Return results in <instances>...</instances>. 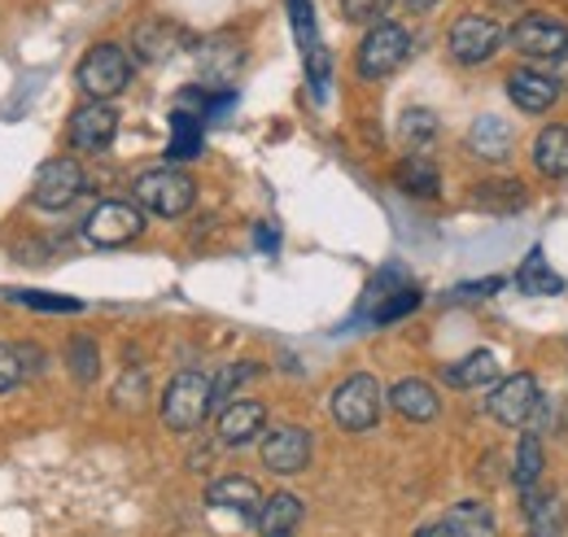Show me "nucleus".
I'll return each mask as SVG.
<instances>
[{
	"label": "nucleus",
	"mask_w": 568,
	"mask_h": 537,
	"mask_svg": "<svg viewBox=\"0 0 568 537\" xmlns=\"http://www.w3.org/2000/svg\"><path fill=\"white\" fill-rule=\"evenodd\" d=\"M211 406H214L211 376H202V372H180V376L166 385V394H162V424L175 428V433H193V428H202V419L211 415Z\"/></svg>",
	"instance_id": "f257e3e1"
},
{
	"label": "nucleus",
	"mask_w": 568,
	"mask_h": 537,
	"mask_svg": "<svg viewBox=\"0 0 568 537\" xmlns=\"http://www.w3.org/2000/svg\"><path fill=\"white\" fill-rule=\"evenodd\" d=\"M412 53V31L403 22H376L355 53V67L363 79H389Z\"/></svg>",
	"instance_id": "f03ea898"
},
{
	"label": "nucleus",
	"mask_w": 568,
	"mask_h": 537,
	"mask_svg": "<svg viewBox=\"0 0 568 537\" xmlns=\"http://www.w3.org/2000/svg\"><path fill=\"white\" fill-rule=\"evenodd\" d=\"M79 88L92 97V101H110V97H119L128 83H132V58H128V49H119V44H97V49H88V58L79 62Z\"/></svg>",
	"instance_id": "7ed1b4c3"
},
{
	"label": "nucleus",
	"mask_w": 568,
	"mask_h": 537,
	"mask_svg": "<svg viewBox=\"0 0 568 537\" xmlns=\"http://www.w3.org/2000/svg\"><path fill=\"white\" fill-rule=\"evenodd\" d=\"M193 197H197V184L184 171H171V166L144 171L141 180H136V205L149 210V214H162V219L189 214Z\"/></svg>",
	"instance_id": "20e7f679"
},
{
	"label": "nucleus",
	"mask_w": 568,
	"mask_h": 537,
	"mask_svg": "<svg viewBox=\"0 0 568 537\" xmlns=\"http://www.w3.org/2000/svg\"><path fill=\"white\" fill-rule=\"evenodd\" d=\"M144 232V214L136 202H101L88 219H83V236L97 245V250H119V245H132Z\"/></svg>",
	"instance_id": "39448f33"
},
{
	"label": "nucleus",
	"mask_w": 568,
	"mask_h": 537,
	"mask_svg": "<svg viewBox=\"0 0 568 537\" xmlns=\"http://www.w3.org/2000/svg\"><path fill=\"white\" fill-rule=\"evenodd\" d=\"M507 44L534 62H560L568 53V22L551 18V13H525L511 31Z\"/></svg>",
	"instance_id": "423d86ee"
},
{
	"label": "nucleus",
	"mask_w": 568,
	"mask_h": 537,
	"mask_svg": "<svg viewBox=\"0 0 568 537\" xmlns=\"http://www.w3.org/2000/svg\"><path fill=\"white\" fill-rule=\"evenodd\" d=\"M333 419H337L346 433H367V428H376V419H381V385H376V376L358 372L351 381H342L337 394H333Z\"/></svg>",
	"instance_id": "0eeeda50"
},
{
	"label": "nucleus",
	"mask_w": 568,
	"mask_h": 537,
	"mask_svg": "<svg viewBox=\"0 0 568 537\" xmlns=\"http://www.w3.org/2000/svg\"><path fill=\"white\" fill-rule=\"evenodd\" d=\"M88 189V171L74 162V158H49L40 171H36V184H31V202L40 210H67L79 202V193Z\"/></svg>",
	"instance_id": "6e6552de"
},
{
	"label": "nucleus",
	"mask_w": 568,
	"mask_h": 537,
	"mask_svg": "<svg viewBox=\"0 0 568 537\" xmlns=\"http://www.w3.org/2000/svg\"><path fill=\"white\" fill-rule=\"evenodd\" d=\"M446 44H450V58H455L459 67H481V62H490L498 49H503V27H498L495 18L464 13V18L450 27Z\"/></svg>",
	"instance_id": "1a4fd4ad"
},
{
	"label": "nucleus",
	"mask_w": 568,
	"mask_h": 537,
	"mask_svg": "<svg viewBox=\"0 0 568 537\" xmlns=\"http://www.w3.org/2000/svg\"><path fill=\"white\" fill-rule=\"evenodd\" d=\"M490 415L503 428H529V419L538 415V381L529 372H516L490 394Z\"/></svg>",
	"instance_id": "9d476101"
},
{
	"label": "nucleus",
	"mask_w": 568,
	"mask_h": 537,
	"mask_svg": "<svg viewBox=\"0 0 568 537\" xmlns=\"http://www.w3.org/2000/svg\"><path fill=\"white\" fill-rule=\"evenodd\" d=\"M311 464V433L297 424H281L263 437V468L276 476H293Z\"/></svg>",
	"instance_id": "9b49d317"
},
{
	"label": "nucleus",
	"mask_w": 568,
	"mask_h": 537,
	"mask_svg": "<svg viewBox=\"0 0 568 537\" xmlns=\"http://www.w3.org/2000/svg\"><path fill=\"white\" fill-rule=\"evenodd\" d=\"M119 132V110L110 101H88L79 105L71 119V144L83 153H101Z\"/></svg>",
	"instance_id": "f8f14e48"
},
{
	"label": "nucleus",
	"mask_w": 568,
	"mask_h": 537,
	"mask_svg": "<svg viewBox=\"0 0 568 537\" xmlns=\"http://www.w3.org/2000/svg\"><path fill=\"white\" fill-rule=\"evenodd\" d=\"M184 44H189L184 31L175 22H166V18H149V22H141L132 31V53H136V62H144V67H166Z\"/></svg>",
	"instance_id": "ddd939ff"
},
{
	"label": "nucleus",
	"mask_w": 568,
	"mask_h": 537,
	"mask_svg": "<svg viewBox=\"0 0 568 537\" xmlns=\"http://www.w3.org/2000/svg\"><path fill=\"white\" fill-rule=\"evenodd\" d=\"M507 97L516 101V110H525V114H547L551 105H556V97H560V83H556V74H547V70H511V79H507Z\"/></svg>",
	"instance_id": "4468645a"
},
{
	"label": "nucleus",
	"mask_w": 568,
	"mask_h": 537,
	"mask_svg": "<svg viewBox=\"0 0 568 537\" xmlns=\"http://www.w3.org/2000/svg\"><path fill=\"white\" fill-rule=\"evenodd\" d=\"M520 507H525V520H529V537H565L568 511L560 503L556 489H520Z\"/></svg>",
	"instance_id": "2eb2a0df"
},
{
	"label": "nucleus",
	"mask_w": 568,
	"mask_h": 537,
	"mask_svg": "<svg viewBox=\"0 0 568 537\" xmlns=\"http://www.w3.org/2000/svg\"><path fill=\"white\" fill-rule=\"evenodd\" d=\"M302 516H306V507L297 494H272V498H263L254 525H258V537H297Z\"/></svg>",
	"instance_id": "dca6fc26"
},
{
	"label": "nucleus",
	"mask_w": 568,
	"mask_h": 537,
	"mask_svg": "<svg viewBox=\"0 0 568 537\" xmlns=\"http://www.w3.org/2000/svg\"><path fill=\"white\" fill-rule=\"evenodd\" d=\"M263 424H267V411L263 403H232L219 411V442L223 446H245V442H254L258 433H263Z\"/></svg>",
	"instance_id": "f3484780"
},
{
	"label": "nucleus",
	"mask_w": 568,
	"mask_h": 537,
	"mask_svg": "<svg viewBox=\"0 0 568 537\" xmlns=\"http://www.w3.org/2000/svg\"><path fill=\"white\" fill-rule=\"evenodd\" d=\"M389 403L394 411L403 415V419H412V424H428V419H437V389L428 385V381H398L394 389H389Z\"/></svg>",
	"instance_id": "a211bd4d"
},
{
	"label": "nucleus",
	"mask_w": 568,
	"mask_h": 537,
	"mask_svg": "<svg viewBox=\"0 0 568 537\" xmlns=\"http://www.w3.org/2000/svg\"><path fill=\"white\" fill-rule=\"evenodd\" d=\"M206 503H211V507H227V511H241V516H258L263 489H258L250 476H223V480L211 485Z\"/></svg>",
	"instance_id": "6ab92c4d"
},
{
	"label": "nucleus",
	"mask_w": 568,
	"mask_h": 537,
	"mask_svg": "<svg viewBox=\"0 0 568 537\" xmlns=\"http://www.w3.org/2000/svg\"><path fill=\"white\" fill-rule=\"evenodd\" d=\"M446 381L455 389H490V385H498V358L490 349H473L455 367H446Z\"/></svg>",
	"instance_id": "aec40b11"
},
{
	"label": "nucleus",
	"mask_w": 568,
	"mask_h": 537,
	"mask_svg": "<svg viewBox=\"0 0 568 537\" xmlns=\"http://www.w3.org/2000/svg\"><path fill=\"white\" fill-rule=\"evenodd\" d=\"M511 144H516V135H511V128H507L503 119H495V114L477 119L473 132H468V149H473L481 162H503V158L511 153Z\"/></svg>",
	"instance_id": "412c9836"
},
{
	"label": "nucleus",
	"mask_w": 568,
	"mask_h": 537,
	"mask_svg": "<svg viewBox=\"0 0 568 537\" xmlns=\"http://www.w3.org/2000/svg\"><path fill=\"white\" fill-rule=\"evenodd\" d=\"M534 166L547 180H565L568 175V123H551L534 144Z\"/></svg>",
	"instance_id": "4be33fe9"
},
{
	"label": "nucleus",
	"mask_w": 568,
	"mask_h": 537,
	"mask_svg": "<svg viewBox=\"0 0 568 537\" xmlns=\"http://www.w3.org/2000/svg\"><path fill=\"white\" fill-rule=\"evenodd\" d=\"M516 288L520 293H534V297H556V293H565V280L547 267V254L542 250H529L520 271H516Z\"/></svg>",
	"instance_id": "5701e85b"
},
{
	"label": "nucleus",
	"mask_w": 568,
	"mask_h": 537,
	"mask_svg": "<svg viewBox=\"0 0 568 537\" xmlns=\"http://www.w3.org/2000/svg\"><path fill=\"white\" fill-rule=\"evenodd\" d=\"M202 153V119L197 114H189V110H175L171 114V149H166V158H197Z\"/></svg>",
	"instance_id": "b1692460"
},
{
	"label": "nucleus",
	"mask_w": 568,
	"mask_h": 537,
	"mask_svg": "<svg viewBox=\"0 0 568 537\" xmlns=\"http://www.w3.org/2000/svg\"><path fill=\"white\" fill-rule=\"evenodd\" d=\"M398 189L403 193H412V197H437L442 193V184H437V166L428 162V158H407L403 166H398Z\"/></svg>",
	"instance_id": "393cba45"
},
{
	"label": "nucleus",
	"mask_w": 568,
	"mask_h": 537,
	"mask_svg": "<svg viewBox=\"0 0 568 537\" xmlns=\"http://www.w3.org/2000/svg\"><path fill=\"white\" fill-rule=\"evenodd\" d=\"M538 476H542V442L534 433H525L516 446V459H511V480H516V489H529Z\"/></svg>",
	"instance_id": "a878e982"
},
{
	"label": "nucleus",
	"mask_w": 568,
	"mask_h": 537,
	"mask_svg": "<svg viewBox=\"0 0 568 537\" xmlns=\"http://www.w3.org/2000/svg\"><path fill=\"white\" fill-rule=\"evenodd\" d=\"M67 363H71V376L79 381V385H92L97 372H101L97 341H92V336H71V345H67Z\"/></svg>",
	"instance_id": "bb28decb"
},
{
	"label": "nucleus",
	"mask_w": 568,
	"mask_h": 537,
	"mask_svg": "<svg viewBox=\"0 0 568 537\" xmlns=\"http://www.w3.org/2000/svg\"><path fill=\"white\" fill-rule=\"evenodd\" d=\"M398 135H403V144H412L420 153V149H428L437 140V114L433 110H407L398 119Z\"/></svg>",
	"instance_id": "cd10ccee"
},
{
	"label": "nucleus",
	"mask_w": 568,
	"mask_h": 537,
	"mask_svg": "<svg viewBox=\"0 0 568 537\" xmlns=\"http://www.w3.org/2000/svg\"><path fill=\"white\" fill-rule=\"evenodd\" d=\"M446 516L468 537H495V511L486 503H455Z\"/></svg>",
	"instance_id": "c85d7f7f"
},
{
	"label": "nucleus",
	"mask_w": 568,
	"mask_h": 537,
	"mask_svg": "<svg viewBox=\"0 0 568 537\" xmlns=\"http://www.w3.org/2000/svg\"><path fill=\"white\" fill-rule=\"evenodd\" d=\"M416 306H420V293H416L412 284H403V288H394L389 297H381V302L372 306V320H376V324H394V320L412 315Z\"/></svg>",
	"instance_id": "c756f323"
},
{
	"label": "nucleus",
	"mask_w": 568,
	"mask_h": 537,
	"mask_svg": "<svg viewBox=\"0 0 568 537\" xmlns=\"http://www.w3.org/2000/svg\"><path fill=\"white\" fill-rule=\"evenodd\" d=\"M288 22H293V36H297L302 53L320 49V31H315V9H311V0H288Z\"/></svg>",
	"instance_id": "7c9ffc66"
},
{
	"label": "nucleus",
	"mask_w": 568,
	"mask_h": 537,
	"mask_svg": "<svg viewBox=\"0 0 568 537\" xmlns=\"http://www.w3.org/2000/svg\"><path fill=\"white\" fill-rule=\"evenodd\" d=\"M258 376V367L254 363H232V367H223L219 376H214L211 385H214V403H223V398H232L245 381H254Z\"/></svg>",
	"instance_id": "2f4dec72"
},
{
	"label": "nucleus",
	"mask_w": 568,
	"mask_h": 537,
	"mask_svg": "<svg viewBox=\"0 0 568 537\" xmlns=\"http://www.w3.org/2000/svg\"><path fill=\"white\" fill-rule=\"evenodd\" d=\"M389 4H394V0H342V13H346V22H355V27H376V22L389 13Z\"/></svg>",
	"instance_id": "473e14b6"
},
{
	"label": "nucleus",
	"mask_w": 568,
	"mask_h": 537,
	"mask_svg": "<svg viewBox=\"0 0 568 537\" xmlns=\"http://www.w3.org/2000/svg\"><path fill=\"white\" fill-rule=\"evenodd\" d=\"M18 306H31V311H58V315H74L79 302L74 297H58V293H9Z\"/></svg>",
	"instance_id": "72a5a7b5"
},
{
	"label": "nucleus",
	"mask_w": 568,
	"mask_h": 537,
	"mask_svg": "<svg viewBox=\"0 0 568 537\" xmlns=\"http://www.w3.org/2000/svg\"><path fill=\"white\" fill-rule=\"evenodd\" d=\"M306 74H311V92L324 101V97H328V74H333V62H328L324 49H311V53H306Z\"/></svg>",
	"instance_id": "f704fd0d"
},
{
	"label": "nucleus",
	"mask_w": 568,
	"mask_h": 537,
	"mask_svg": "<svg viewBox=\"0 0 568 537\" xmlns=\"http://www.w3.org/2000/svg\"><path fill=\"white\" fill-rule=\"evenodd\" d=\"M22 385V363H18V349L0 341V394L18 389Z\"/></svg>",
	"instance_id": "c9c22d12"
},
{
	"label": "nucleus",
	"mask_w": 568,
	"mask_h": 537,
	"mask_svg": "<svg viewBox=\"0 0 568 537\" xmlns=\"http://www.w3.org/2000/svg\"><path fill=\"white\" fill-rule=\"evenodd\" d=\"M13 349H18V363H22V381H27V376H40V372H44V349H40L36 341H18Z\"/></svg>",
	"instance_id": "e433bc0d"
},
{
	"label": "nucleus",
	"mask_w": 568,
	"mask_h": 537,
	"mask_svg": "<svg viewBox=\"0 0 568 537\" xmlns=\"http://www.w3.org/2000/svg\"><path fill=\"white\" fill-rule=\"evenodd\" d=\"M416 537H468V534H464V529H459V525L446 516V520H433V525H425Z\"/></svg>",
	"instance_id": "4c0bfd02"
},
{
	"label": "nucleus",
	"mask_w": 568,
	"mask_h": 537,
	"mask_svg": "<svg viewBox=\"0 0 568 537\" xmlns=\"http://www.w3.org/2000/svg\"><path fill=\"white\" fill-rule=\"evenodd\" d=\"M503 280H477V284H468V288H459L455 297H486V293H495Z\"/></svg>",
	"instance_id": "58836bf2"
},
{
	"label": "nucleus",
	"mask_w": 568,
	"mask_h": 537,
	"mask_svg": "<svg viewBox=\"0 0 568 537\" xmlns=\"http://www.w3.org/2000/svg\"><path fill=\"white\" fill-rule=\"evenodd\" d=\"M556 67H560V74H556V83H560V88L568 92V53L560 58V62H556Z\"/></svg>",
	"instance_id": "ea45409f"
},
{
	"label": "nucleus",
	"mask_w": 568,
	"mask_h": 537,
	"mask_svg": "<svg viewBox=\"0 0 568 537\" xmlns=\"http://www.w3.org/2000/svg\"><path fill=\"white\" fill-rule=\"evenodd\" d=\"M412 9H433V0H407Z\"/></svg>",
	"instance_id": "a19ab883"
}]
</instances>
